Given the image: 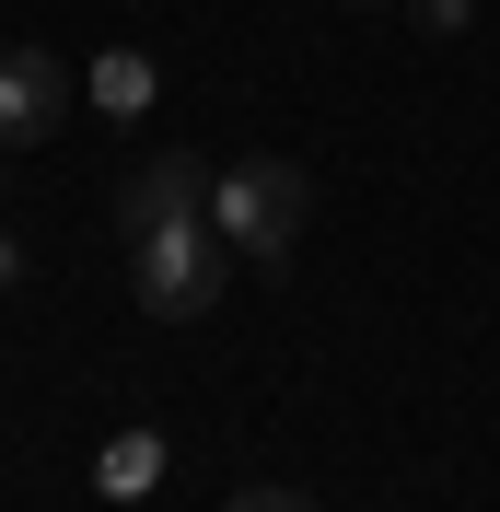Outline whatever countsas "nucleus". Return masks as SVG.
<instances>
[{"instance_id": "1", "label": "nucleus", "mask_w": 500, "mask_h": 512, "mask_svg": "<svg viewBox=\"0 0 500 512\" xmlns=\"http://www.w3.org/2000/svg\"><path fill=\"white\" fill-rule=\"evenodd\" d=\"M303 210H314V187H303V163H280V152H245V163H221V175H210V233H221L233 256H256V268H280V256H291Z\"/></svg>"}, {"instance_id": "2", "label": "nucleus", "mask_w": 500, "mask_h": 512, "mask_svg": "<svg viewBox=\"0 0 500 512\" xmlns=\"http://www.w3.org/2000/svg\"><path fill=\"white\" fill-rule=\"evenodd\" d=\"M221 268H233V245L210 233V210H175V222H140L128 233V280H140V303H152L163 326H187L221 303Z\"/></svg>"}, {"instance_id": "3", "label": "nucleus", "mask_w": 500, "mask_h": 512, "mask_svg": "<svg viewBox=\"0 0 500 512\" xmlns=\"http://www.w3.org/2000/svg\"><path fill=\"white\" fill-rule=\"evenodd\" d=\"M70 105H82V70H70L59 47H0V152L59 140Z\"/></svg>"}, {"instance_id": "4", "label": "nucleus", "mask_w": 500, "mask_h": 512, "mask_svg": "<svg viewBox=\"0 0 500 512\" xmlns=\"http://www.w3.org/2000/svg\"><path fill=\"white\" fill-rule=\"evenodd\" d=\"M175 210H210V175H198L187 152H152L140 175L117 187V233H140V222H175Z\"/></svg>"}, {"instance_id": "5", "label": "nucleus", "mask_w": 500, "mask_h": 512, "mask_svg": "<svg viewBox=\"0 0 500 512\" xmlns=\"http://www.w3.org/2000/svg\"><path fill=\"white\" fill-rule=\"evenodd\" d=\"M82 94H94L105 117H152V94H163V70L140 59V47H94V70H82Z\"/></svg>"}, {"instance_id": "6", "label": "nucleus", "mask_w": 500, "mask_h": 512, "mask_svg": "<svg viewBox=\"0 0 500 512\" xmlns=\"http://www.w3.org/2000/svg\"><path fill=\"white\" fill-rule=\"evenodd\" d=\"M152 478H163V431H117L105 443V501H140Z\"/></svg>"}, {"instance_id": "7", "label": "nucleus", "mask_w": 500, "mask_h": 512, "mask_svg": "<svg viewBox=\"0 0 500 512\" xmlns=\"http://www.w3.org/2000/svg\"><path fill=\"white\" fill-rule=\"evenodd\" d=\"M407 12H419V35H466L477 24V0H407Z\"/></svg>"}, {"instance_id": "8", "label": "nucleus", "mask_w": 500, "mask_h": 512, "mask_svg": "<svg viewBox=\"0 0 500 512\" xmlns=\"http://www.w3.org/2000/svg\"><path fill=\"white\" fill-rule=\"evenodd\" d=\"M221 512H314V501H303V489H233Z\"/></svg>"}, {"instance_id": "9", "label": "nucleus", "mask_w": 500, "mask_h": 512, "mask_svg": "<svg viewBox=\"0 0 500 512\" xmlns=\"http://www.w3.org/2000/svg\"><path fill=\"white\" fill-rule=\"evenodd\" d=\"M12 280H24V245H12V233H0V291H12Z\"/></svg>"}, {"instance_id": "10", "label": "nucleus", "mask_w": 500, "mask_h": 512, "mask_svg": "<svg viewBox=\"0 0 500 512\" xmlns=\"http://www.w3.org/2000/svg\"><path fill=\"white\" fill-rule=\"evenodd\" d=\"M349 12H396V0H349Z\"/></svg>"}]
</instances>
